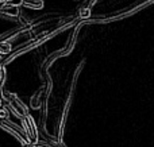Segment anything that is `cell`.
<instances>
[{"mask_svg":"<svg viewBox=\"0 0 154 147\" xmlns=\"http://www.w3.org/2000/svg\"><path fill=\"white\" fill-rule=\"evenodd\" d=\"M89 15H91V7L88 4L82 5V7L79 10V18L80 19H88Z\"/></svg>","mask_w":154,"mask_h":147,"instance_id":"cell-4","label":"cell"},{"mask_svg":"<svg viewBox=\"0 0 154 147\" xmlns=\"http://www.w3.org/2000/svg\"><path fill=\"white\" fill-rule=\"evenodd\" d=\"M10 4H12V5H16V7H19V5L23 4V0H10Z\"/></svg>","mask_w":154,"mask_h":147,"instance_id":"cell-6","label":"cell"},{"mask_svg":"<svg viewBox=\"0 0 154 147\" xmlns=\"http://www.w3.org/2000/svg\"><path fill=\"white\" fill-rule=\"evenodd\" d=\"M12 53V43L10 40H3L0 42V54L3 56H10Z\"/></svg>","mask_w":154,"mask_h":147,"instance_id":"cell-3","label":"cell"},{"mask_svg":"<svg viewBox=\"0 0 154 147\" xmlns=\"http://www.w3.org/2000/svg\"><path fill=\"white\" fill-rule=\"evenodd\" d=\"M22 5L29 8V10H42L45 3H43V0H23Z\"/></svg>","mask_w":154,"mask_h":147,"instance_id":"cell-1","label":"cell"},{"mask_svg":"<svg viewBox=\"0 0 154 147\" xmlns=\"http://www.w3.org/2000/svg\"><path fill=\"white\" fill-rule=\"evenodd\" d=\"M3 58H4V56H3V54H0V65H2V62H3Z\"/></svg>","mask_w":154,"mask_h":147,"instance_id":"cell-7","label":"cell"},{"mask_svg":"<svg viewBox=\"0 0 154 147\" xmlns=\"http://www.w3.org/2000/svg\"><path fill=\"white\" fill-rule=\"evenodd\" d=\"M4 80H5V69L3 65H0V85H3Z\"/></svg>","mask_w":154,"mask_h":147,"instance_id":"cell-5","label":"cell"},{"mask_svg":"<svg viewBox=\"0 0 154 147\" xmlns=\"http://www.w3.org/2000/svg\"><path fill=\"white\" fill-rule=\"evenodd\" d=\"M42 93H45V86L39 88L37 92H35L34 96H32V99H31V107L32 108H39L41 107V103H42V100H43Z\"/></svg>","mask_w":154,"mask_h":147,"instance_id":"cell-2","label":"cell"}]
</instances>
